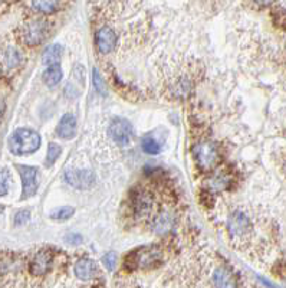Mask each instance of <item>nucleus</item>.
<instances>
[{
    "label": "nucleus",
    "instance_id": "nucleus-1",
    "mask_svg": "<svg viewBox=\"0 0 286 288\" xmlns=\"http://www.w3.org/2000/svg\"><path fill=\"white\" fill-rule=\"evenodd\" d=\"M40 147V136L32 128H19L9 138V149L13 154H29Z\"/></svg>",
    "mask_w": 286,
    "mask_h": 288
},
{
    "label": "nucleus",
    "instance_id": "nucleus-2",
    "mask_svg": "<svg viewBox=\"0 0 286 288\" xmlns=\"http://www.w3.org/2000/svg\"><path fill=\"white\" fill-rule=\"evenodd\" d=\"M131 265L135 268H151L159 265L163 261V252L160 248L150 245L145 248H140L129 256Z\"/></svg>",
    "mask_w": 286,
    "mask_h": 288
},
{
    "label": "nucleus",
    "instance_id": "nucleus-3",
    "mask_svg": "<svg viewBox=\"0 0 286 288\" xmlns=\"http://www.w3.org/2000/svg\"><path fill=\"white\" fill-rule=\"evenodd\" d=\"M227 231H229L233 239H245L249 233L253 232V225H252V221L249 219V216L245 212L236 210L229 218Z\"/></svg>",
    "mask_w": 286,
    "mask_h": 288
},
{
    "label": "nucleus",
    "instance_id": "nucleus-4",
    "mask_svg": "<svg viewBox=\"0 0 286 288\" xmlns=\"http://www.w3.org/2000/svg\"><path fill=\"white\" fill-rule=\"evenodd\" d=\"M110 136L119 146H127L131 143V140L134 137V128L129 121L124 120V118H115V120H112L111 126H110Z\"/></svg>",
    "mask_w": 286,
    "mask_h": 288
},
{
    "label": "nucleus",
    "instance_id": "nucleus-5",
    "mask_svg": "<svg viewBox=\"0 0 286 288\" xmlns=\"http://www.w3.org/2000/svg\"><path fill=\"white\" fill-rule=\"evenodd\" d=\"M194 157L200 164V167L203 169H212L217 163L219 154L216 150L215 144L210 141H204V143H199L194 147Z\"/></svg>",
    "mask_w": 286,
    "mask_h": 288
},
{
    "label": "nucleus",
    "instance_id": "nucleus-6",
    "mask_svg": "<svg viewBox=\"0 0 286 288\" xmlns=\"http://www.w3.org/2000/svg\"><path fill=\"white\" fill-rule=\"evenodd\" d=\"M16 169L20 173L22 184H23L22 199H28L38 190V169L32 166H22V164L16 166Z\"/></svg>",
    "mask_w": 286,
    "mask_h": 288
},
{
    "label": "nucleus",
    "instance_id": "nucleus-7",
    "mask_svg": "<svg viewBox=\"0 0 286 288\" xmlns=\"http://www.w3.org/2000/svg\"><path fill=\"white\" fill-rule=\"evenodd\" d=\"M48 35V23L43 20H33L24 28V42L31 46L42 43Z\"/></svg>",
    "mask_w": 286,
    "mask_h": 288
},
{
    "label": "nucleus",
    "instance_id": "nucleus-8",
    "mask_svg": "<svg viewBox=\"0 0 286 288\" xmlns=\"http://www.w3.org/2000/svg\"><path fill=\"white\" fill-rule=\"evenodd\" d=\"M65 180L76 189H87L95 183V175L91 170H68L65 173Z\"/></svg>",
    "mask_w": 286,
    "mask_h": 288
},
{
    "label": "nucleus",
    "instance_id": "nucleus-9",
    "mask_svg": "<svg viewBox=\"0 0 286 288\" xmlns=\"http://www.w3.org/2000/svg\"><path fill=\"white\" fill-rule=\"evenodd\" d=\"M95 42L96 48L99 49V52L108 54V52H111L112 49L115 48V45H117V36H115V32L112 31L111 28L103 26V28H101V29L96 32Z\"/></svg>",
    "mask_w": 286,
    "mask_h": 288
},
{
    "label": "nucleus",
    "instance_id": "nucleus-10",
    "mask_svg": "<svg viewBox=\"0 0 286 288\" xmlns=\"http://www.w3.org/2000/svg\"><path fill=\"white\" fill-rule=\"evenodd\" d=\"M50 264H52V254L49 251H39L33 256L31 262V272L36 277H42L49 271Z\"/></svg>",
    "mask_w": 286,
    "mask_h": 288
},
{
    "label": "nucleus",
    "instance_id": "nucleus-11",
    "mask_svg": "<svg viewBox=\"0 0 286 288\" xmlns=\"http://www.w3.org/2000/svg\"><path fill=\"white\" fill-rule=\"evenodd\" d=\"M56 134L64 140H69L76 134V118L73 114H65L61 118L56 127Z\"/></svg>",
    "mask_w": 286,
    "mask_h": 288
},
{
    "label": "nucleus",
    "instance_id": "nucleus-12",
    "mask_svg": "<svg viewBox=\"0 0 286 288\" xmlns=\"http://www.w3.org/2000/svg\"><path fill=\"white\" fill-rule=\"evenodd\" d=\"M75 275H76V278L82 281L92 280L98 275V267L94 261L82 258L75 265Z\"/></svg>",
    "mask_w": 286,
    "mask_h": 288
},
{
    "label": "nucleus",
    "instance_id": "nucleus-13",
    "mask_svg": "<svg viewBox=\"0 0 286 288\" xmlns=\"http://www.w3.org/2000/svg\"><path fill=\"white\" fill-rule=\"evenodd\" d=\"M174 226V216L171 215L170 212L164 210L157 215V218L152 221V231L159 235H164L168 233Z\"/></svg>",
    "mask_w": 286,
    "mask_h": 288
},
{
    "label": "nucleus",
    "instance_id": "nucleus-14",
    "mask_svg": "<svg viewBox=\"0 0 286 288\" xmlns=\"http://www.w3.org/2000/svg\"><path fill=\"white\" fill-rule=\"evenodd\" d=\"M213 284L216 287H236L238 282L235 281V275L230 270L224 267H217L213 272Z\"/></svg>",
    "mask_w": 286,
    "mask_h": 288
},
{
    "label": "nucleus",
    "instance_id": "nucleus-15",
    "mask_svg": "<svg viewBox=\"0 0 286 288\" xmlns=\"http://www.w3.org/2000/svg\"><path fill=\"white\" fill-rule=\"evenodd\" d=\"M152 208V199L147 193H138L134 198V209L135 213L138 216L148 215Z\"/></svg>",
    "mask_w": 286,
    "mask_h": 288
},
{
    "label": "nucleus",
    "instance_id": "nucleus-16",
    "mask_svg": "<svg viewBox=\"0 0 286 288\" xmlns=\"http://www.w3.org/2000/svg\"><path fill=\"white\" fill-rule=\"evenodd\" d=\"M62 80V69L58 64L49 65L48 69L43 72V81L49 87H55L58 82Z\"/></svg>",
    "mask_w": 286,
    "mask_h": 288
},
{
    "label": "nucleus",
    "instance_id": "nucleus-17",
    "mask_svg": "<svg viewBox=\"0 0 286 288\" xmlns=\"http://www.w3.org/2000/svg\"><path fill=\"white\" fill-rule=\"evenodd\" d=\"M62 54H64V51H62L61 45H52L43 52V62L46 65L58 64L62 58Z\"/></svg>",
    "mask_w": 286,
    "mask_h": 288
},
{
    "label": "nucleus",
    "instance_id": "nucleus-18",
    "mask_svg": "<svg viewBox=\"0 0 286 288\" xmlns=\"http://www.w3.org/2000/svg\"><path fill=\"white\" fill-rule=\"evenodd\" d=\"M32 6L40 13H54L59 8V0H32Z\"/></svg>",
    "mask_w": 286,
    "mask_h": 288
},
{
    "label": "nucleus",
    "instance_id": "nucleus-19",
    "mask_svg": "<svg viewBox=\"0 0 286 288\" xmlns=\"http://www.w3.org/2000/svg\"><path fill=\"white\" fill-rule=\"evenodd\" d=\"M22 59V55L20 52L15 48H8V51L5 52V65L6 68L12 69V68H16L19 62Z\"/></svg>",
    "mask_w": 286,
    "mask_h": 288
},
{
    "label": "nucleus",
    "instance_id": "nucleus-20",
    "mask_svg": "<svg viewBox=\"0 0 286 288\" xmlns=\"http://www.w3.org/2000/svg\"><path fill=\"white\" fill-rule=\"evenodd\" d=\"M229 182H230V180H229V177L219 175V176L210 179V182H209V187H210L212 190H215V192H219V190L226 189V187L229 186Z\"/></svg>",
    "mask_w": 286,
    "mask_h": 288
},
{
    "label": "nucleus",
    "instance_id": "nucleus-21",
    "mask_svg": "<svg viewBox=\"0 0 286 288\" xmlns=\"http://www.w3.org/2000/svg\"><path fill=\"white\" fill-rule=\"evenodd\" d=\"M73 213H75V209L71 208V206H65V208H59L54 210L50 213V218L56 219V221H66V219L72 218Z\"/></svg>",
    "mask_w": 286,
    "mask_h": 288
},
{
    "label": "nucleus",
    "instance_id": "nucleus-22",
    "mask_svg": "<svg viewBox=\"0 0 286 288\" xmlns=\"http://www.w3.org/2000/svg\"><path fill=\"white\" fill-rule=\"evenodd\" d=\"M10 187V173L8 169L0 170V198L6 196Z\"/></svg>",
    "mask_w": 286,
    "mask_h": 288
},
{
    "label": "nucleus",
    "instance_id": "nucleus-23",
    "mask_svg": "<svg viewBox=\"0 0 286 288\" xmlns=\"http://www.w3.org/2000/svg\"><path fill=\"white\" fill-rule=\"evenodd\" d=\"M141 147L147 154H157L160 152V144L151 137H144L143 141H141Z\"/></svg>",
    "mask_w": 286,
    "mask_h": 288
},
{
    "label": "nucleus",
    "instance_id": "nucleus-24",
    "mask_svg": "<svg viewBox=\"0 0 286 288\" xmlns=\"http://www.w3.org/2000/svg\"><path fill=\"white\" fill-rule=\"evenodd\" d=\"M59 154H61V147L56 143L49 144L48 156H46V164H48V166H52L56 161V159L59 157Z\"/></svg>",
    "mask_w": 286,
    "mask_h": 288
},
{
    "label": "nucleus",
    "instance_id": "nucleus-25",
    "mask_svg": "<svg viewBox=\"0 0 286 288\" xmlns=\"http://www.w3.org/2000/svg\"><path fill=\"white\" fill-rule=\"evenodd\" d=\"M94 85H95L96 91H98L101 95H107V87H105L102 77L98 74V71H94Z\"/></svg>",
    "mask_w": 286,
    "mask_h": 288
},
{
    "label": "nucleus",
    "instance_id": "nucleus-26",
    "mask_svg": "<svg viewBox=\"0 0 286 288\" xmlns=\"http://www.w3.org/2000/svg\"><path fill=\"white\" fill-rule=\"evenodd\" d=\"M102 264L107 267V270H114L115 268V265H117V255L111 252V254H107V255L102 258Z\"/></svg>",
    "mask_w": 286,
    "mask_h": 288
},
{
    "label": "nucleus",
    "instance_id": "nucleus-27",
    "mask_svg": "<svg viewBox=\"0 0 286 288\" xmlns=\"http://www.w3.org/2000/svg\"><path fill=\"white\" fill-rule=\"evenodd\" d=\"M31 219V212L29 210H19L15 216V224L16 225H24Z\"/></svg>",
    "mask_w": 286,
    "mask_h": 288
},
{
    "label": "nucleus",
    "instance_id": "nucleus-28",
    "mask_svg": "<svg viewBox=\"0 0 286 288\" xmlns=\"http://www.w3.org/2000/svg\"><path fill=\"white\" fill-rule=\"evenodd\" d=\"M257 5H261V6H269V5H272L275 0H254Z\"/></svg>",
    "mask_w": 286,
    "mask_h": 288
},
{
    "label": "nucleus",
    "instance_id": "nucleus-29",
    "mask_svg": "<svg viewBox=\"0 0 286 288\" xmlns=\"http://www.w3.org/2000/svg\"><path fill=\"white\" fill-rule=\"evenodd\" d=\"M3 112H5V103L0 100V118H2V115H3Z\"/></svg>",
    "mask_w": 286,
    "mask_h": 288
}]
</instances>
